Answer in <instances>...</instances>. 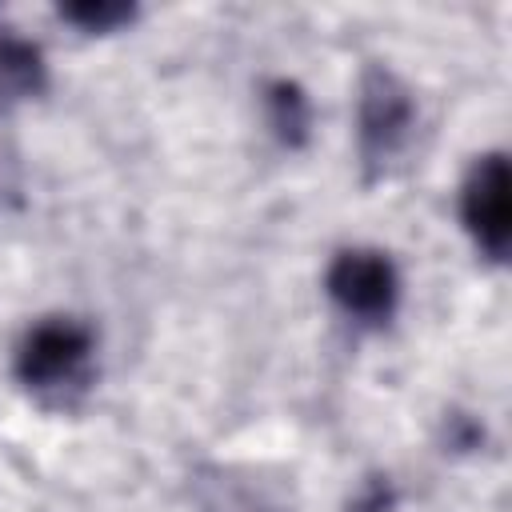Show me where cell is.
<instances>
[{
  "label": "cell",
  "instance_id": "obj_1",
  "mask_svg": "<svg viewBox=\"0 0 512 512\" xmlns=\"http://www.w3.org/2000/svg\"><path fill=\"white\" fill-rule=\"evenodd\" d=\"M96 340L76 316H48L32 324L16 348V380L44 404L68 408L88 392Z\"/></svg>",
  "mask_w": 512,
  "mask_h": 512
},
{
  "label": "cell",
  "instance_id": "obj_2",
  "mask_svg": "<svg viewBox=\"0 0 512 512\" xmlns=\"http://www.w3.org/2000/svg\"><path fill=\"white\" fill-rule=\"evenodd\" d=\"M412 128H416V104L404 80L384 64H368L356 100V140L368 176L388 172V164L408 148Z\"/></svg>",
  "mask_w": 512,
  "mask_h": 512
},
{
  "label": "cell",
  "instance_id": "obj_3",
  "mask_svg": "<svg viewBox=\"0 0 512 512\" xmlns=\"http://www.w3.org/2000/svg\"><path fill=\"white\" fill-rule=\"evenodd\" d=\"M324 288L348 320L368 324V328L388 324L396 312V300H400L396 264L376 248H344L328 264Z\"/></svg>",
  "mask_w": 512,
  "mask_h": 512
},
{
  "label": "cell",
  "instance_id": "obj_4",
  "mask_svg": "<svg viewBox=\"0 0 512 512\" xmlns=\"http://www.w3.org/2000/svg\"><path fill=\"white\" fill-rule=\"evenodd\" d=\"M460 216H464L472 244L488 260L504 264L508 260V160L504 152L476 156L460 188Z\"/></svg>",
  "mask_w": 512,
  "mask_h": 512
},
{
  "label": "cell",
  "instance_id": "obj_5",
  "mask_svg": "<svg viewBox=\"0 0 512 512\" xmlns=\"http://www.w3.org/2000/svg\"><path fill=\"white\" fill-rule=\"evenodd\" d=\"M196 488L200 512H292L284 484L256 468H212Z\"/></svg>",
  "mask_w": 512,
  "mask_h": 512
},
{
  "label": "cell",
  "instance_id": "obj_6",
  "mask_svg": "<svg viewBox=\"0 0 512 512\" xmlns=\"http://www.w3.org/2000/svg\"><path fill=\"white\" fill-rule=\"evenodd\" d=\"M44 80H48L44 52L32 40L4 36L0 40V104H16L44 92Z\"/></svg>",
  "mask_w": 512,
  "mask_h": 512
},
{
  "label": "cell",
  "instance_id": "obj_7",
  "mask_svg": "<svg viewBox=\"0 0 512 512\" xmlns=\"http://www.w3.org/2000/svg\"><path fill=\"white\" fill-rule=\"evenodd\" d=\"M264 108H268V124H272L280 144L300 148L308 140L312 108H308V96H304V88L296 80H272L264 88Z\"/></svg>",
  "mask_w": 512,
  "mask_h": 512
},
{
  "label": "cell",
  "instance_id": "obj_8",
  "mask_svg": "<svg viewBox=\"0 0 512 512\" xmlns=\"http://www.w3.org/2000/svg\"><path fill=\"white\" fill-rule=\"evenodd\" d=\"M60 16L84 32H112V28L128 24L136 16V8L124 0H72V4H60Z\"/></svg>",
  "mask_w": 512,
  "mask_h": 512
},
{
  "label": "cell",
  "instance_id": "obj_9",
  "mask_svg": "<svg viewBox=\"0 0 512 512\" xmlns=\"http://www.w3.org/2000/svg\"><path fill=\"white\" fill-rule=\"evenodd\" d=\"M388 504H392V496H388V484H368V492L352 504V512H388Z\"/></svg>",
  "mask_w": 512,
  "mask_h": 512
}]
</instances>
